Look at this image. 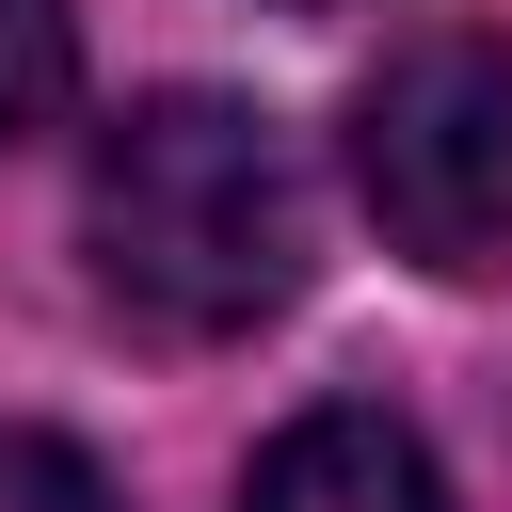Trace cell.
I'll list each match as a JSON object with an SVG mask.
<instances>
[{"mask_svg":"<svg viewBox=\"0 0 512 512\" xmlns=\"http://www.w3.org/2000/svg\"><path fill=\"white\" fill-rule=\"evenodd\" d=\"M80 256H96V288L144 336H256V320H288L304 256H320L288 128L256 96H208V80L128 96L96 128V176H80Z\"/></svg>","mask_w":512,"mask_h":512,"instance_id":"6da1fadb","label":"cell"},{"mask_svg":"<svg viewBox=\"0 0 512 512\" xmlns=\"http://www.w3.org/2000/svg\"><path fill=\"white\" fill-rule=\"evenodd\" d=\"M352 192L416 272H512V48L416 32L352 96Z\"/></svg>","mask_w":512,"mask_h":512,"instance_id":"7a4b0ae2","label":"cell"},{"mask_svg":"<svg viewBox=\"0 0 512 512\" xmlns=\"http://www.w3.org/2000/svg\"><path fill=\"white\" fill-rule=\"evenodd\" d=\"M240 512H448V480H432V448H416L400 416L320 400V416H288V432L256 448Z\"/></svg>","mask_w":512,"mask_h":512,"instance_id":"3957f363","label":"cell"},{"mask_svg":"<svg viewBox=\"0 0 512 512\" xmlns=\"http://www.w3.org/2000/svg\"><path fill=\"white\" fill-rule=\"evenodd\" d=\"M48 96H64V0H0V144L48 128Z\"/></svg>","mask_w":512,"mask_h":512,"instance_id":"277c9868","label":"cell"},{"mask_svg":"<svg viewBox=\"0 0 512 512\" xmlns=\"http://www.w3.org/2000/svg\"><path fill=\"white\" fill-rule=\"evenodd\" d=\"M0 512H112V480L64 432H0Z\"/></svg>","mask_w":512,"mask_h":512,"instance_id":"5b68a950","label":"cell"}]
</instances>
